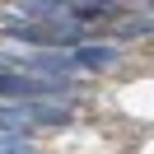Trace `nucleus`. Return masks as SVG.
<instances>
[{
    "instance_id": "f257e3e1",
    "label": "nucleus",
    "mask_w": 154,
    "mask_h": 154,
    "mask_svg": "<svg viewBox=\"0 0 154 154\" xmlns=\"http://www.w3.org/2000/svg\"><path fill=\"white\" fill-rule=\"evenodd\" d=\"M0 98H10V103H70L75 84L66 75H14L5 66L0 70Z\"/></svg>"
},
{
    "instance_id": "f03ea898",
    "label": "nucleus",
    "mask_w": 154,
    "mask_h": 154,
    "mask_svg": "<svg viewBox=\"0 0 154 154\" xmlns=\"http://www.w3.org/2000/svg\"><path fill=\"white\" fill-rule=\"evenodd\" d=\"M5 61L23 66L28 75H70V70H75V51H56V47H38V51H10Z\"/></svg>"
},
{
    "instance_id": "7ed1b4c3",
    "label": "nucleus",
    "mask_w": 154,
    "mask_h": 154,
    "mask_svg": "<svg viewBox=\"0 0 154 154\" xmlns=\"http://www.w3.org/2000/svg\"><path fill=\"white\" fill-rule=\"evenodd\" d=\"M0 131L5 135H33V117L23 112V103H10V98H0Z\"/></svg>"
},
{
    "instance_id": "20e7f679",
    "label": "nucleus",
    "mask_w": 154,
    "mask_h": 154,
    "mask_svg": "<svg viewBox=\"0 0 154 154\" xmlns=\"http://www.w3.org/2000/svg\"><path fill=\"white\" fill-rule=\"evenodd\" d=\"M117 66V47H75V70H107Z\"/></svg>"
},
{
    "instance_id": "39448f33",
    "label": "nucleus",
    "mask_w": 154,
    "mask_h": 154,
    "mask_svg": "<svg viewBox=\"0 0 154 154\" xmlns=\"http://www.w3.org/2000/svg\"><path fill=\"white\" fill-rule=\"evenodd\" d=\"M0 154H28V140H23V135H5V131H0Z\"/></svg>"
},
{
    "instance_id": "423d86ee",
    "label": "nucleus",
    "mask_w": 154,
    "mask_h": 154,
    "mask_svg": "<svg viewBox=\"0 0 154 154\" xmlns=\"http://www.w3.org/2000/svg\"><path fill=\"white\" fill-rule=\"evenodd\" d=\"M70 5H79V0H70ZM84 5H112V0H84Z\"/></svg>"
}]
</instances>
